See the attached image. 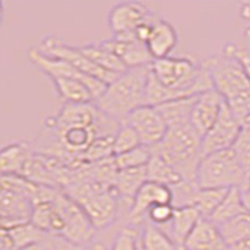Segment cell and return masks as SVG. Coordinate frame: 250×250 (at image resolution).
I'll return each instance as SVG.
<instances>
[{
    "mask_svg": "<svg viewBox=\"0 0 250 250\" xmlns=\"http://www.w3.org/2000/svg\"><path fill=\"white\" fill-rule=\"evenodd\" d=\"M214 89L221 94L241 128H250V80L241 62L221 53L205 60Z\"/></svg>",
    "mask_w": 250,
    "mask_h": 250,
    "instance_id": "cell-1",
    "label": "cell"
},
{
    "mask_svg": "<svg viewBox=\"0 0 250 250\" xmlns=\"http://www.w3.org/2000/svg\"><path fill=\"white\" fill-rule=\"evenodd\" d=\"M150 70L164 88L172 94V100L191 99L214 89L205 61L189 57H167L155 60Z\"/></svg>",
    "mask_w": 250,
    "mask_h": 250,
    "instance_id": "cell-2",
    "label": "cell"
},
{
    "mask_svg": "<svg viewBox=\"0 0 250 250\" xmlns=\"http://www.w3.org/2000/svg\"><path fill=\"white\" fill-rule=\"evenodd\" d=\"M148 67L150 66L128 69L109 83L105 92L96 100L99 111L111 121L122 124L135 109L144 106Z\"/></svg>",
    "mask_w": 250,
    "mask_h": 250,
    "instance_id": "cell-3",
    "label": "cell"
},
{
    "mask_svg": "<svg viewBox=\"0 0 250 250\" xmlns=\"http://www.w3.org/2000/svg\"><path fill=\"white\" fill-rule=\"evenodd\" d=\"M155 152L185 182L195 183V174L202 160V136L191 124L169 127L161 144L155 147Z\"/></svg>",
    "mask_w": 250,
    "mask_h": 250,
    "instance_id": "cell-4",
    "label": "cell"
},
{
    "mask_svg": "<svg viewBox=\"0 0 250 250\" xmlns=\"http://www.w3.org/2000/svg\"><path fill=\"white\" fill-rule=\"evenodd\" d=\"M195 183L200 189H233L250 185V178L241 167L231 148L202 156Z\"/></svg>",
    "mask_w": 250,
    "mask_h": 250,
    "instance_id": "cell-5",
    "label": "cell"
},
{
    "mask_svg": "<svg viewBox=\"0 0 250 250\" xmlns=\"http://www.w3.org/2000/svg\"><path fill=\"white\" fill-rule=\"evenodd\" d=\"M38 185L21 175H0V219L13 225L30 222Z\"/></svg>",
    "mask_w": 250,
    "mask_h": 250,
    "instance_id": "cell-6",
    "label": "cell"
},
{
    "mask_svg": "<svg viewBox=\"0 0 250 250\" xmlns=\"http://www.w3.org/2000/svg\"><path fill=\"white\" fill-rule=\"evenodd\" d=\"M39 50L44 55H47V57L58 58V60L69 62V64H72L75 69L80 70V72L89 77H94V78H99V80L104 82L105 84L113 83L116 78L119 77L116 74L106 72V70L100 69L99 66L94 64L91 60L86 58L78 47L61 42L60 39L55 36H45L41 41V44H39Z\"/></svg>",
    "mask_w": 250,
    "mask_h": 250,
    "instance_id": "cell-7",
    "label": "cell"
},
{
    "mask_svg": "<svg viewBox=\"0 0 250 250\" xmlns=\"http://www.w3.org/2000/svg\"><path fill=\"white\" fill-rule=\"evenodd\" d=\"M28 58L49 78H74V80L84 83L88 86V89L91 91L94 100H97L102 94L105 92L106 86H108L104 82H100L99 78H94V77H89V75L80 72V70L75 69L72 64H69L66 61L47 57V55H44L39 49H30Z\"/></svg>",
    "mask_w": 250,
    "mask_h": 250,
    "instance_id": "cell-8",
    "label": "cell"
},
{
    "mask_svg": "<svg viewBox=\"0 0 250 250\" xmlns=\"http://www.w3.org/2000/svg\"><path fill=\"white\" fill-rule=\"evenodd\" d=\"M125 122L138 133L141 144L150 148L160 146L169 130L164 117L158 111V108L148 105L135 109Z\"/></svg>",
    "mask_w": 250,
    "mask_h": 250,
    "instance_id": "cell-9",
    "label": "cell"
},
{
    "mask_svg": "<svg viewBox=\"0 0 250 250\" xmlns=\"http://www.w3.org/2000/svg\"><path fill=\"white\" fill-rule=\"evenodd\" d=\"M241 130V125L234 119V116L224 102L221 114H219L216 124L202 138V156L231 148L234 141L239 136Z\"/></svg>",
    "mask_w": 250,
    "mask_h": 250,
    "instance_id": "cell-10",
    "label": "cell"
},
{
    "mask_svg": "<svg viewBox=\"0 0 250 250\" xmlns=\"http://www.w3.org/2000/svg\"><path fill=\"white\" fill-rule=\"evenodd\" d=\"M152 13L144 3L122 2L114 5L108 13V27L113 36H135L141 23L150 19Z\"/></svg>",
    "mask_w": 250,
    "mask_h": 250,
    "instance_id": "cell-11",
    "label": "cell"
},
{
    "mask_svg": "<svg viewBox=\"0 0 250 250\" xmlns=\"http://www.w3.org/2000/svg\"><path fill=\"white\" fill-rule=\"evenodd\" d=\"M104 114L99 111L96 102L91 104H64L57 116L45 121V127L53 130L64 127H100Z\"/></svg>",
    "mask_w": 250,
    "mask_h": 250,
    "instance_id": "cell-12",
    "label": "cell"
},
{
    "mask_svg": "<svg viewBox=\"0 0 250 250\" xmlns=\"http://www.w3.org/2000/svg\"><path fill=\"white\" fill-rule=\"evenodd\" d=\"M100 45H104L106 50L116 55L127 69L147 67L153 62L147 45L144 42H139L135 36H113L106 41H102Z\"/></svg>",
    "mask_w": 250,
    "mask_h": 250,
    "instance_id": "cell-13",
    "label": "cell"
},
{
    "mask_svg": "<svg viewBox=\"0 0 250 250\" xmlns=\"http://www.w3.org/2000/svg\"><path fill=\"white\" fill-rule=\"evenodd\" d=\"M160 203H170L172 205L170 188L153 182H146L131 202L128 209V221L131 224L143 222L147 217L148 209L155 205H160Z\"/></svg>",
    "mask_w": 250,
    "mask_h": 250,
    "instance_id": "cell-14",
    "label": "cell"
},
{
    "mask_svg": "<svg viewBox=\"0 0 250 250\" xmlns=\"http://www.w3.org/2000/svg\"><path fill=\"white\" fill-rule=\"evenodd\" d=\"M222 105L224 99L216 89H209L195 97L191 113V125L202 138L216 124L219 114H221Z\"/></svg>",
    "mask_w": 250,
    "mask_h": 250,
    "instance_id": "cell-15",
    "label": "cell"
},
{
    "mask_svg": "<svg viewBox=\"0 0 250 250\" xmlns=\"http://www.w3.org/2000/svg\"><path fill=\"white\" fill-rule=\"evenodd\" d=\"M185 250H230L224 241L219 227L209 219H200L185 241Z\"/></svg>",
    "mask_w": 250,
    "mask_h": 250,
    "instance_id": "cell-16",
    "label": "cell"
},
{
    "mask_svg": "<svg viewBox=\"0 0 250 250\" xmlns=\"http://www.w3.org/2000/svg\"><path fill=\"white\" fill-rule=\"evenodd\" d=\"M178 44V33L170 22L158 19L152 27L150 36L147 39V50L150 52L153 61L170 57V52Z\"/></svg>",
    "mask_w": 250,
    "mask_h": 250,
    "instance_id": "cell-17",
    "label": "cell"
},
{
    "mask_svg": "<svg viewBox=\"0 0 250 250\" xmlns=\"http://www.w3.org/2000/svg\"><path fill=\"white\" fill-rule=\"evenodd\" d=\"M200 219L202 216L199 214V211L192 207L175 208L172 221L166 227H163V230L169 234L172 241H174L180 249H183L185 241L188 239V236L191 234V231L194 230V227L197 225Z\"/></svg>",
    "mask_w": 250,
    "mask_h": 250,
    "instance_id": "cell-18",
    "label": "cell"
},
{
    "mask_svg": "<svg viewBox=\"0 0 250 250\" xmlns=\"http://www.w3.org/2000/svg\"><path fill=\"white\" fill-rule=\"evenodd\" d=\"M33 152L27 141L8 144L0 148V175H21L28 156Z\"/></svg>",
    "mask_w": 250,
    "mask_h": 250,
    "instance_id": "cell-19",
    "label": "cell"
},
{
    "mask_svg": "<svg viewBox=\"0 0 250 250\" xmlns=\"http://www.w3.org/2000/svg\"><path fill=\"white\" fill-rule=\"evenodd\" d=\"M80 52L84 55L86 58L91 60L94 64L99 66L100 69L106 70V72H111L116 75H121L124 72H127V67L124 66V62L113 55L109 50H106L104 45L100 44H86L78 47Z\"/></svg>",
    "mask_w": 250,
    "mask_h": 250,
    "instance_id": "cell-20",
    "label": "cell"
},
{
    "mask_svg": "<svg viewBox=\"0 0 250 250\" xmlns=\"http://www.w3.org/2000/svg\"><path fill=\"white\" fill-rule=\"evenodd\" d=\"M60 99L64 104H91L96 102L84 83L74 78H50Z\"/></svg>",
    "mask_w": 250,
    "mask_h": 250,
    "instance_id": "cell-21",
    "label": "cell"
},
{
    "mask_svg": "<svg viewBox=\"0 0 250 250\" xmlns=\"http://www.w3.org/2000/svg\"><path fill=\"white\" fill-rule=\"evenodd\" d=\"M146 182H147L146 167L119 170L114 180V189L117 191L121 199H127L133 202L135 195L138 194V191L143 188Z\"/></svg>",
    "mask_w": 250,
    "mask_h": 250,
    "instance_id": "cell-22",
    "label": "cell"
},
{
    "mask_svg": "<svg viewBox=\"0 0 250 250\" xmlns=\"http://www.w3.org/2000/svg\"><path fill=\"white\" fill-rule=\"evenodd\" d=\"M146 170H147V182H153V183H158L167 188H174L182 182H185V180L155 152V148H153L150 161H148L146 166Z\"/></svg>",
    "mask_w": 250,
    "mask_h": 250,
    "instance_id": "cell-23",
    "label": "cell"
},
{
    "mask_svg": "<svg viewBox=\"0 0 250 250\" xmlns=\"http://www.w3.org/2000/svg\"><path fill=\"white\" fill-rule=\"evenodd\" d=\"M195 97L191 99H180V100H172L167 104L156 106L161 116L166 121L167 127H174V125H183V124H191V113L194 106Z\"/></svg>",
    "mask_w": 250,
    "mask_h": 250,
    "instance_id": "cell-24",
    "label": "cell"
},
{
    "mask_svg": "<svg viewBox=\"0 0 250 250\" xmlns=\"http://www.w3.org/2000/svg\"><path fill=\"white\" fill-rule=\"evenodd\" d=\"M141 250H180L169 234L161 227L146 222L139 238Z\"/></svg>",
    "mask_w": 250,
    "mask_h": 250,
    "instance_id": "cell-25",
    "label": "cell"
},
{
    "mask_svg": "<svg viewBox=\"0 0 250 250\" xmlns=\"http://www.w3.org/2000/svg\"><path fill=\"white\" fill-rule=\"evenodd\" d=\"M219 231L230 249L241 242L250 241V214L246 211L231 221L219 225Z\"/></svg>",
    "mask_w": 250,
    "mask_h": 250,
    "instance_id": "cell-26",
    "label": "cell"
},
{
    "mask_svg": "<svg viewBox=\"0 0 250 250\" xmlns=\"http://www.w3.org/2000/svg\"><path fill=\"white\" fill-rule=\"evenodd\" d=\"M242 213H246V208H244V203H242L241 189L239 188H233V189H229L225 199L222 200L221 205H219V208L214 211V214L209 217V221L219 227L231 221L234 217H238Z\"/></svg>",
    "mask_w": 250,
    "mask_h": 250,
    "instance_id": "cell-27",
    "label": "cell"
},
{
    "mask_svg": "<svg viewBox=\"0 0 250 250\" xmlns=\"http://www.w3.org/2000/svg\"><path fill=\"white\" fill-rule=\"evenodd\" d=\"M229 189H199L195 191L191 207L199 211L203 219H209L225 199Z\"/></svg>",
    "mask_w": 250,
    "mask_h": 250,
    "instance_id": "cell-28",
    "label": "cell"
},
{
    "mask_svg": "<svg viewBox=\"0 0 250 250\" xmlns=\"http://www.w3.org/2000/svg\"><path fill=\"white\" fill-rule=\"evenodd\" d=\"M113 156H114V135L113 133H106V135H99L92 141L82 158L86 164H96L113 158Z\"/></svg>",
    "mask_w": 250,
    "mask_h": 250,
    "instance_id": "cell-29",
    "label": "cell"
},
{
    "mask_svg": "<svg viewBox=\"0 0 250 250\" xmlns=\"http://www.w3.org/2000/svg\"><path fill=\"white\" fill-rule=\"evenodd\" d=\"M10 234H11L16 250H22V249L38 244L39 241H42L45 238L47 233L38 230L31 222H23L10 229Z\"/></svg>",
    "mask_w": 250,
    "mask_h": 250,
    "instance_id": "cell-30",
    "label": "cell"
},
{
    "mask_svg": "<svg viewBox=\"0 0 250 250\" xmlns=\"http://www.w3.org/2000/svg\"><path fill=\"white\" fill-rule=\"evenodd\" d=\"M152 153H153V148L146 147V146H139L130 152H125L122 155L114 156L116 167H117V170L146 167L147 163L152 158Z\"/></svg>",
    "mask_w": 250,
    "mask_h": 250,
    "instance_id": "cell-31",
    "label": "cell"
},
{
    "mask_svg": "<svg viewBox=\"0 0 250 250\" xmlns=\"http://www.w3.org/2000/svg\"><path fill=\"white\" fill-rule=\"evenodd\" d=\"M139 146H143V144H141L138 133L133 130V127H130L127 122H122L119 125V128L114 133V156L130 152Z\"/></svg>",
    "mask_w": 250,
    "mask_h": 250,
    "instance_id": "cell-32",
    "label": "cell"
},
{
    "mask_svg": "<svg viewBox=\"0 0 250 250\" xmlns=\"http://www.w3.org/2000/svg\"><path fill=\"white\" fill-rule=\"evenodd\" d=\"M231 152L236 156L241 167L246 170L250 178V128H242L239 136L234 141Z\"/></svg>",
    "mask_w": 250,
    "mask_h": 250,
    "instance_id": "cell-33",
    "label": "cell"
},
{
    "mask_svg": "<svg viewBox=\"0 0 250 250\" xmlns=\"http://www.w3.org/2000/svg\"><path fill=\"white\" fill-rule=\"evenodd\" d=\"M111 250H141L138 231L131 227H125L117 234Z\"/></svg>",
    "mask_w": 250,
    "mask_h": 250,
    "instance_id": "cell-34",
    "label": "cell"
},
{
    "mask_svg": "<svg viewBox=\"0 0 250 250\" xmlns=\"http://www.w3.org/2000/svg\"><path fill=\"white\" fill-rule=\"evenodd\" d=\"M174 207L170 203H160V205H155L148 209L147 213V219L148 222L156 225V227H166L170 221H172V216H174Z\"/></svg>",
    "mask_w": 250,
    "mask_h": 250,
    "instance_id": "cell-35",
    "label": "cell"
},
{
    "mask_svg": "<svg viewBox=\"0 0 250 250\" xmlns=\"http://www.w3.org/2000/svg\"><path fill=\"white\" fill-rule=\"evenodd\" d=\"M222 53L229 55V57H233L234 60H238L241 62L242 69H244L246 75L249 77V80H250V53L246 49H241L239 45L230 42V44H227L224 47Z\"/></svg>",
    "mask_w": 250,
    "mask_h": 250,
    "instance_id": "cell-36",
    "label": "cell"
},
{
    "mask_svg": "<svg viewBox=\"0 0 250 250\" xmlns=\"http://www.w3.org/2000/svg\"><path fill=\"white\" fill-rule=\"evenodd\" d=\"M0 250H16L10 230L3 227H0Z\"/></svg>",
    "mask_w": 250,
    "mask_h": 250,
    "instance_id": "cell-37",
    "label": "cell"
},
{
    "mask_svg": "<svg viewBox=\"0 0 250 250\" xmlns=\"http://www.w3.org/2000/svg\"><path fill=\"white\" fill-rule=\"evenodd\" d=\"M239 16L244 21H250V2H246L239 6Z\"/></svg>",
    "mask_w": 250,
    "mask_h": 250,
    "instance_id": "cell-38",
    "label": "cell"
},
{
    "mask_svg": "<svg viewBox=\"0 0 250 250\" xmlns=\"http://www.w3.org/2000/svg\"><path fill=\"white\" fill-rule=\"evenodd\" d=\"M230 250H250V241H246V242H241V244L233 246Z\"/></svg>",
    "mask_w": 250,
    "mask_h": 250,
    "instance_id": "cell-39",
    "label": "cell"
},
{
    "mask_svg": "<svg viewBox=\"0 0 250 250\" xmlns=\"http://www.w3.org/2000/svg\"><path fill=\"white\" fill-rule=\"evenodd\" d=\"M88 250H111V249H108L105 244H102V242H94V244L88 247Z\"/></svg>",
    "mask_w": 250,
    "mask_h": 250,
    "instance_id": "cell-40",
    "label": "cell"
},
{
    "mask_svg": "<svg viewBox=\"0 0 250 250\" xmlns=\"http://www.w3.org/2000/svg\"><path fill=\"white\" fill-rule=\"evenodd\" d=\"M0 227H3V229H13V227H16V225H13V224H10L8 221H5V219H0Z\"/></svg>",
    "mask_w": 250,
    "mask_h": 250,
    "instance_id": "cell-41",
    "label": "cell"
},
{
    "mask_svg": "<svg viewBox=\"0 0 250 250\" xmlns=\"http://www.w3.org/2000/svg\"><path fill=\"white\" fill-rule=\"evenodd\" d=\"M2 22H3V3L0 2V27H2Z\"/></svg>",
    "mask_w": 250,
    "mask_h": 250,
    "instance_id": "cell-42",
    "label": "cell"
},
{
    "mask_svg": "<svg viewBox=\"0 0 250 250\" xmlns=\"http://www.w3.org/2000/svg\"><path fill=\"white\" fill-rule=\"evenodd\" d=\"M244 33H246V36H247V38L250 39V27H249V28H246V31H244Z\"/></svg>",
    "mask_w": 250,
    "mask_h": 250,
    "instance_id": "cell-43",
    "label": "cell"
},
{
    "mask_svg": "<svg viewBox=\"0 0 250 250\" xmlns=\"http://www.w3.org/2000/svg\"><path fill=\"white\" fill-rule=\"evenodd\" d=\"M80 250H88V249H80Z\"/></svg>",
    "mask_w": 250,
    "mask_h": 250,
    "instance_id": "cell-44",
    "label": "cell"
},
{
    "mask_svg": "<svg viewBox=\"0 0 250 250\" xmlns=\"http://www.w3.org/2000/svg\"><path fill=\"white\" fill-rule=\"evenodd\" d=\"M180 250H185V249H180Z\"/></svg>",
    "mask_w": 250,
    "mask_h": 250,
    "instance_id": "cell-45",
    "label": "cell"
}]
</instances>
